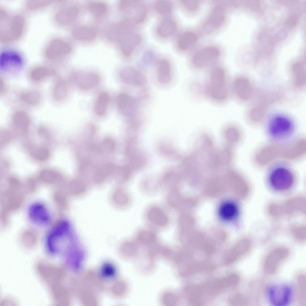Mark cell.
Instances as JSON below:
<instances>
[{
    "mask_svg": "<svg viewBox=\"0 0 306 306\" xmlns=\"http://www.w3.org/2000/svg\"><path fill=\"white\" fill-rule=\"evenodd\" d=\"M207 71L203 89L204 95L209 101L214 104H226L231 96L230 81L227 67L220 62Z\"/></svg>",
    "mask_w": 306,
    "mask_h": 306,
    "instance_id": "cell-2",
    "label": "cell"
},
{
    "mask_svg": "<svg viewBox=\"0 0 306 306\" xmlns=\"http://www.w3.org/2000/svg\"><path fill=\"white\" fill-rule=\"evenodd\" d=\"M0 42L10 44L20 41L27 26L26 16L21 12L11 13L8 9L0 13Z\"/></svg>",
    "mask_w": 306,
    "mask_h": 306,
    "instance_id": "cell-4",
    "label": "cell"
},
{
    "mask_svg": "<svg viewBox=\"0 0 306 306\" xmlns=\"http://www.w3.org/2000/svg\"><path fill=\"white\" fill-rule=\"evenodd\" d=\"M295 287L296 299L298 303L302 306H305L306 276L302 273L296 276L295 281Z\"/></svg>",
    "mask_w": 306,
    "mask_h": 306,
    "instance_id": "cell-35",
    "label": "cell"
},
{
    "mask_svg": "<svg viewBox=\"0 0 306 306\" xmlns=\"http://www.w3.org/2000/svg\"><path fill=\"white\" fill-rule=\"evenodd\" d=\"M178 3L182 11L190 16H195L200 12L204 4L201 0H179Z\"/></svg>",
    "mask_w": 306,
    "mask_h": 306,
    "instance_id": "cell-33",
    "label": "cell"
},
{
    "mask_svg": "<svg viewBox=\"0 0 306 306\" xmlns=\"http://www.w3.org/2000/svg\"><path fill=\"white\" fill-rule=\"evenodd\" d=\"M148 221L154 226L164 228L168 226L169 218L166 212L162 208L153 205L148 208L146 212Z\"/></svg>",
    "mask_w": 306,
    "mask_h": 306,
    "instance_id": "cell-25",
    "label": "cell"
},
{
    "mask_svg": "<svg viewBox=\"0 0 306 306\" xmlns=\"http://www.w3.org/2000/svg\"><path fill=\"white\" fill-rule=\"evenodd\" d=\"M269 108L263 103L258 102L247 111L246 118L248 120L253 122L261 121L265 117Z\"/></svg>",
    "mask_w": 306,
    "mask_h": 306,
    "instance_id": "cell-32",
    "label": "cell"
},
{
    "mask_svg": "<svg viewBox=\"0 0 306 306\" xmlns=\"http://www.w3.org/2000/svg\"><path fill=\"white\" fill-rule=\"evenodd\" d=\"M117 99L118 108L123 115L131 118L137 115L139 106L137 99L129 94L122 93Z\"/></svg>",
    "mask_w": 306,
    "mask_h": 306,
    "instance_id": "cell-22",
    "label": "cell"
},
{
    "mask_svg": "<svg viewBox=\"0 0 306 306\" xmlns=\"http://www.w3.org/2000/svg\"><path fill=\"white\" fill-rule=\"evenodd\" d=\"M68 223L61 221L56 224L48 233L45 240V247L51 255H56L63 253L68 245L70 237Z\"/></svg>",
    "mask_w": 306,
    "mask_h": 306,
    "instance_id": "cell-10",
    "label": "cell"
},
{
    "mask_svg": "<svg viewBox=\"0 0 306 306\" xmlns=\"http://www.w3.org/2000/svg\"><path fill=\"white\" fill-rule=\"evenodd\" d=\"M202 38L196 27L185 28L180 30L175 37V49L180 53L189 54L199 45Z\"/></svg>",
    "mask_w": 306,
    "mask_h": 306,
    "instance_id": "cell-11",
    "label": "cell"
},
{
    "mask_svg": "<svg viewBox=\"0 0 306 306\" xmlns=\"http://www.w3.org/2000/svg\"><path fill=\"white\" fill-rule=\"evenodd\" d=\"M151 9L159 18L172 16L175 9L174 3L170 0H157L151 5Z\"/></svg>",
    "mask_w": 306,
    "mask_h": 306,
    "instance_id": "cell-30",
    "label": "cell"
},
{
    "mask_svg": "<svg viewBox=\"0 0 306 306\" xmlns=\"http://www.w3.org/2000/svg\"><path fill=\"white\" fill-rule=\"evenodd\" d=\"M189 54V66L193 70L200 72L208 70L220 62L224 51L220 44L210 42L199 45Z\"/></svg>",
    "mask_w": 306,
    "mask_h": 306,
    "instance_id": "cell-5",
    "label": "cell"
},
{
    "mask_svg": "<svg viewBox=\"0 0 306 306\" xmlns=\"http://www.w3.org/2000/svg\"><path fill=\"white\" fill-rule=\"evenodd\" d=\"M230 302L232 304H247L248 300L244 296L238 295L232 298Z\"/></svg>",
    "mask_w": 306,
    "mask_h": 306,
    "instance_id": "cell-41",
    "label": "cell"
},
{
    "mask_svg": "<svg viewBox=\"0 0 306 306\" xmlns=\"http://www.w3.org/2000/svg\"><path fill=\"white\" fill-rule=\"evenodd\" d=\"M17 100L23 106L30 108L40 106L44 100L43 92L35 88H28L19 91L16 94Z\"/></svg>",
    "mask_w": 306,
    "mask_h": 306,
    "instance_id": "cell-19",
    "label": "cell"
},
{
    "mask_svg": "<svg viewBox=\"0 0 306 306\" xmlns=\"http://www.w3.org/2000/svg\"><path fill=\"white\" fill-rule=\"evenodd\" d=\"M154 62L158 82L162 85L169 84L172 78V64L171 59L166 56L161 55Z\"/></svg>",
    "mask_w": 306,
    "mask_h": 306,
    "instance_id": "cell-20",
    "label": "cell"
},
{
    "mask_svg": "<svg viewBox=\"0 0 306 306\" xmlns=\"http://www.w3.org/2000/svg\"><path fill=\"white\" fill-rule=\"evenodd\" d=\"M29 219L34 224L40 226H45L51 221L49 212L46 206L40 202L32 204L28 210Z\"/></svg>",
    "mask_w": 306,
    "mask_h": 306,
    "instance_id": "cell-24",
    "label": "cell"
},
{
    "mask_svg": "<svg viewBox=\"0 0 306 306\" xmlns=\"http://www.w3.org/2000/svg\"><path fill=\"white\" fill-rule=\"evenodd\" d=\"M179 26L178 20L173 16L160 18L153 26L152 33L158 40L166 41L175 37L179 31Z\"/></svg>",
    "mask_w": 306,
    "mask_h": 306,
    "instance_id": "cell-15",
    "label": "cell"
},
{
    "mask_svg": "<svg viewBox=\"0 0 306 306\" xmlns=\"http://www.w3.org/2000/svg\"><path fill=\"white\" fill-rule=\"evenodd\" d=\"M25 64L23 56L16 50L6 48L0 53V69L4 73L17 74L22 71Z\"/></svg>",
    "mask_w": 306,
    "mask_h": 306,
    "instance_id": "cell-14",
    "label": "cell"
},
{
    "mask_svg": "<svg viewBox=\"0 0 306 306\" xmlns=\"http://www.w3.org/2000/svg\"><path fill=\"white\" fill-rule=\"evenodd\" d=\"M85 8L94 19L100 21L104 19L109 14L110 7L106 2L93 1L87 2Z\"/></svg>",
    "mask_w": 306,
    "mask_h": 306,
    "instance_id": "cell-27",
    "label": "cell"
},
{
    "mask_svg": "<svg viewBox=\"0 0 306 306\" xmlns=\"http://www.w3.org/2000/svg\"><path fill=\"white\" fill-rule=\"evenodd\" d=\"M296 126L289 117L282 114L273 116L267 123L265 133L268 139L277 143L288 141L295 134Z\"/></svg>",
    "mask_w": 306,
    "mask_h": 306,
    "instance_id": "cell-7",
    "label": "cell"
},
{
    "mask_svg": "<svg viewBox=\"0 0 306 306\" xmlns=\"http://www.w3.org/2000/svg\"><path fill=\"white\" fill-rule=\"evenodd\" d=\"M82 7L77 3H65L58 7L53 13L52 20L55 26L66 27L74 24L80 17Z\"/></svg>",
    "mask_w": 306,
    "mask_h": 306,
    "instance_id": "cell-12",
    "label": "cell"
},
{
    "mask_svg": "<svg viewBox=\"0 0 306 306\" xmlns=\"http://www.w3.org/2000/svg\"><path fill=\"white\" fill-rule=\"evenodd\" d=\"M74 50L72 42L66 38L55 35L50 38L43 47L42 55L48 62H60L68 57Z\"/></svg>",
    "mask_w": 306,
    "mask_h": 306,
    "instance_id": "cell-9",
    "label": "cell"
},
{
    "mask_svg": "<svg viewBox=\"0 0 306 306\" xmlns=\"http://www.w3.org/2000/svg\"><path fill=\"white\" fill-rule=\"evenodd\" d=\"M117 5L122 18L135 27L143 25L149 19L150 8L144 1L121 0Z\"/></svg>",
    "mask_w": 306,
    "mask_h": 306,
    "instance_id": "cell-8",
    "label": "cell"
},
{
    "mask_svg": "<svg viewBox=\"0 0 306 306\" xmlns=\"http://www.w3.org/2000/svg\"><path fill=\"white\" fill-rule=\"evenodd\" d=\"M214 266L207 262H197L189 265L186 269V273L187 274L192 275L195 273L211 271Z\"/></svg>",
    "mask_w": 306,
    "mask_h": 306,
    "instance_id": "cell-37",
    "label": "cell"
},
{
    "mask_svg": "<svg viewBox=\"0 0 306 306\" xmlns=\"http://www.w3.org/2000/svg\"><path fill=\"white\" fill-rule=\"evenodd\" d=\"M137 236L140 241L149 243L154 240L157 237V234L153 230L147 228L139 230L137 232Z\"/></svg>",
    "mask_w": 306,
    "mask_h": 306,
    "instance_id": "cell-38",
    "label": "cell"
},
{
    "mask_svg": "<svg viewBox=\"0 0 306 306\" xmlns=\"http://www.w3.org/2000/svg\"><path fill=\"white\" fill-rule=\"evenodd\" d=\"M51 2L48 1H42L40 2H34L33 1H27L24 3L25 7L27 10L36 11L44 9L51 5Z\"/></svg>",
    "mask_w": 306,
    "mask_h": 306,
    "instance_id": "cell-39",
    "label": "cell"
},
{
    "mask_svg": "<svg viewBox=\"0 0 306 306\" xmlns=\"http://www.w3.org/2000/svg\"><path fill=\"white\" fill-rule=\"evenodd\" d=\"M120 77L125 83L132 86L140 87L147 82L146 75L137 68L127 66L123 68L120 73Z\"/></svg>",
    "mask_w": 306,
    "mask_h": 306,
    "instance_id": "cell-21",
    "label": "cell"
},
{
    "mask_svg": "<svg viewBox=\"0 0 306 306\" xmlns=\"http://www.w3.org/2000/svg\"><path fill=\"white\" fill-rule=\"evenodd\" d=\"M230 91L235 99L238 102L244 103L252 97L254 87L251 79L242 74L235 76L230 81Z\"/></svg>",
    "mask_w": 306,
    "mask_h": 306,
    "instance_id": "cell-13",
    "label": "cell"
},
{
    "mask_svg": "<svg viewBox=\"0 0 306 306\" xmlns=\"http://www.w3.org/2000/svg\"><path fill=\"white\" fill-rule=\"evenodd\" d=\"M292 82L296 88L301 89L305 86L306 74L305 69L302 64L294 65L290 70Z\"/></svg>",
    "mask_w": 306,
    "mask_h": 306,
    "instance_id": "cell-31",
    "label": "cell"
},
{
    "mask_svg": "<svg viewBox=\"0 0 306 306\" xmlns=\"http://www.w3.org/2000/svg\"><path fill=\"white\" fill-rule=\"evenodd\" d=\"M7 89V84L4 77L0 76V95H2L5 94Z\"/></svg>",
    "mask_w": 306,
    "mask_h": 306,
    "instance_id": "cell-42",
    "label": "cell"
},
{
    "mask_svg": "<svg viewBox=\"0 0 306 306\" xmlns=\"http://www.w3.org/2000/svg\"><path fill=\"white\" fill-rule=\"evenodd\" d=\"M109 100L110 97L107 92L102 91L99 94L94 105V111L97 115L102 116L105 114Z\"/></svg>",
    "mask_w": 306,
    "mask_h": 306,
    "instance_id": "cell-36",
    "label": "cell"
},
{
    "mask_svg": "<svg viewBox=\"0 0 306 306\" xmlns=\"http://www.w3.org/2000/svg\"><path fill=\"white\" fill-rule=\"evenodd\" d=\"M268 296L270 303L277 306H284L289 304L291 297L290 287L284 285H276L268 290Z\"/></svg>",
    "mask_w": 306,
    "mask_h": 306,
    "instance_id": "cell-23",
    "label": "cell"
},
{
    "mask_svg": "<svg viewBox=\"0 0 306 306\" xmlns=\"http://www.w3.org/2000/svg\"><path fill=\"white\" fill-rule=\"evenodd\" d=\"M57 74L56 69L52 66L44 64H38L29 68L27 77L31 83L39 84L56 77Z\"/></svg>",
    "mask_w": 306,
    "mask_h": 306,
    "instance_id": "cell-17",
    "label": "cell"
},
{
    "mask_svg": "<svg viewBox=\"0 0 306 306\" xmlns=\"http://www.w3.org/2000/svg\"><path fill=\"white\" fill-rule=\"evenodd\" d=\"M289 254V250L285 247H279L273 248L267 254L264 259L263 263L264 271L270 274L275 273Z\"/></svg>",
    "mask_w": 306,
    "mask_h": 306,
    "instance_id": "cell-16",
    "label": "cell"
},
{
    "mask_svg": "<svg viewBox=\"0 0 306 306\" xmlns=\"http://www.w3.org/2000/svg\"><path fill=\"white\" fill-rule=\"evenodd\" d=\"M113 169L111 164H107L100 168L97 171L96 177L100 178H104L110 173Z\"/></svg>",
    "mask_w": 306,
    "mask_h": 306,
    "instance_id": "cell-40",
    "label": "cell"
},
{
    "mask_svg": "<svg viewBox=\"0 0 306 306\" xmlns=\"http://www.w3.org/2000/svg\"><path fill=\"white\" fill-rule=\"evenodd\" d=\"M72 78L76 85L84 90L94 88L98 84L100 80L97 74L91 72L74 73L72 75Z\"/></svg>",
    "mask_w": 306,
    "mask_h": 306,
    "instance_id": "cell-26",
    "label": "cell"
},
{
    "mask_svg": "<svg viewBox=\"0 0 306 306\" xmlns=\"http://www.w3.org/2000/svg\"><path fill=\"white\" fill-rule=\"evenodd\" d=\"M234 10L233 0L212 1L196 27L202 38L211 37L221 31L227 24L230 13Z\"/></svg>",
    "mask_w": 306,
    "mask_h": 306,
    "instance_id": "cell-1",
    "label": "cell"
},
{
    "mask_svg": "<svg viewBox=\"0 0 306 306\" xmlns=\"http://www.w3.org/2000/svg\"><path fill=\"white\" fill-rule=\"evenodd\" d=\"M250 247V242L248 241H244L239 243L226 252L223 257L224 263L228 265L235 262L246 254Z\"/></svg>",
    "mask_w": 306,
    "mask_h": 306,
    "instance_id": "cell-28",
    "label": "cell"
},
{
    "mask_svg": "<svg viewBox=\"0 0 306 306\" xmlns=\"http://www.w3.org/2000/svg\"><path fill=\"white\" fill-rule=\"evenodd\" d=\"M265 173L267 184L272 189L278 191L291 189L297 180V172L295 168L289 162L283 160L273 162Z\"/></svg>",
    "mask_w": 306,
    "mask_h": 306,
    "instance_id": "cell-3",
    "label": "cell"
},
{
    "mask_svg": "<svg viewBox=\"0 0 306 306\" xmlns=\"http://www.w3.org/2000/svg\"><path fill=\"white\" fill-rule=\"evenodd\" d=\"M238 209L235 203L230 201L224 202L220 206L219 215L221 218L224 221H230L237 216Z\"/></svg>",
    "mask_w": 306,
    "mask_h": 306,
    "instance_id": "cell-34",
    "label": "cell"
},
{
    "mask_svg": "<svg viewBox=\"0 0 306 306\" xmlns=\"http://www.w3.org/2000/svg\"><path fill=\"white\" fill-rule=\"evenodd\" d=\"M71 34L77 41L89 43L95 41L99 36V31L97 27L94 24L82 23L73 27Z\"/></svg>",
    "mask_w": 306,
    "mask_h": 306,
    "instance_id": "cell-18",
    "label": "cell"
},
{
    "mask_svg": "<svg viewBox=\"0 0 306 306\" xmlns=\"http://www.w3.org/2000/svg\"><path fill=\"white\" fill-rule=\"evenodd\" d=\"M69 93V87L66 81L61 78L56 79L51 89V96L53 101L55 103L62 102L67 98Z\"/></svg>",
    "mask_w": 306,
    "mask_h": 306,
    "instance_id": "cell-29",
    "label": "cell"
},
{
    "mask_svg": "<svg viewBox=\"0 0 306 306\" xmlns=\"http://www.w3.org/2000/svg\"><path fill=\"white\" fill-rule=\"evenodd\" d=\"M144 41L143 33L137 27L125 23L117 35V44L120 55L126 59L133 58L142 47Z\"/></svg>",
    "mask_w": 306,
    "mask_h": 306,
    "instance_id": "cell-6",
    "label": "cell"
}]
</instances>
